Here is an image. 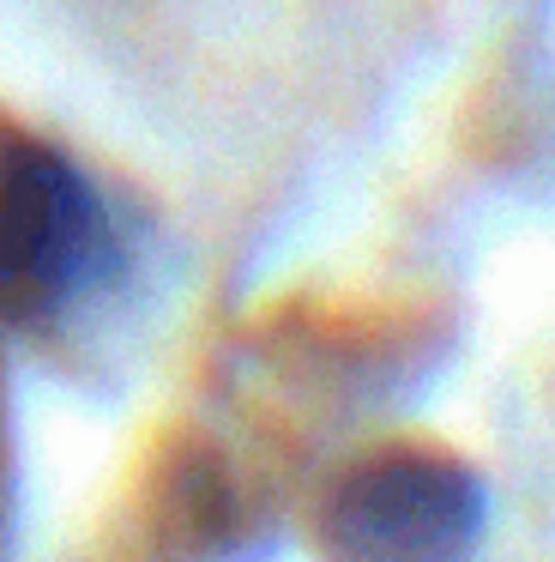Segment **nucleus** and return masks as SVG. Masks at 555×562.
<instances>
[{"mask_svg": "<svg viewBox=\"0 0 555 562\" xmlns=\"http://www.w3.org/2000/svg\"><path fill=\"white\" fill-rule=\"evenodd\" d=\"M121 267V231L72 151L0 122V327L43 333Z\"/></svg>", "mask_w": 555, "mask_h": 562, "instance_id": "obj_1", "label": "nucleus"}, {"mask_svg": "<svg viewBox=\"0 0 555 562\" xmlns=\"http://www.w3.org/2000/svg\"><path fill=\"white\" fill-rule=\"evenodd\" d=\"M7 514H12V436H7V412H0V544H7Z\"/></svg>", "mask_w": 555, "mask_h": 562, "instance_id": "obj_3", "label": "nucleus"}, {"mask_svg": "<svg viewBox=\"0 0 555 562\" xmlns=\"http://www.w3.org/2000/svg\"><path fill=\"white\" fill-rule=\"evenodd\" d=\"M489 490L458 453L393 441L338 465L314 502L320 562H477Z\"/></svg>", "mask_w": 555, "mask_h": 562, "instance_id": "obj_2", "label": "nucleus"}]
</instances>
